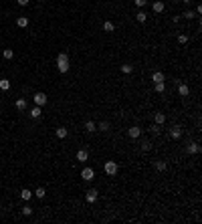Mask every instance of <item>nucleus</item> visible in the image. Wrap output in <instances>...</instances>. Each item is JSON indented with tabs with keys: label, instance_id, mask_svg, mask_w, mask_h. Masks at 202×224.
Masks as SVG:
<instances>
[{
	"label": "nucleus",
	"instance_id": "36",
	"mask_svg": "<svg viewBox=\"0 0 202 224\" xmlns=\"http://www.w3.org/2000/svg\"><path fill=\"white\" fill-rule=\"evenodd\" d=\"M174 2H182V0H174Z\"/></svg>",
	"mask_w": 202,
	"mask_h": 224
},
{
	"label": "nucleus",
	"instance_id": "17",
	"mask_svg": "<svg viewBox=\"0 0 202 224\" xmlns=\"http://www.w3.org/2000/svg\"><path fill=\"white\" fill-rule=\"evenodd\" d=\"M87 158H89L87 150H79V151H77V160H79V161H87Z\"/></svg>",
	"mask_w": 202,
	"mask_h": 224
},
{
	"label": "nucleus",
	"instance_id": "8",
	"mask_svg": "<svg viewBox=\"0 0 202 224\" xmlns=\"http://www.w3.org/2000/svg\"><path fill=\"white\" fill-rule=\"evenodd\" d=\"M152 8H154V12L156 14H160V12H164V10H166V4H164V2H154V4H152Z\"/></svg>",
	"mask_w": 202,
	"mask_h": 224
},
{
	"label": "nucleus",
	"instance_id": "2",
	"mask_svg": "<svg viewBox=\"0 0 202 224\" xmlns=\"http://www.w3.org/2000/svg\"><path fill=\"white\" fill-rule=\"evenodd\" d=\"M103 170H105V174H107V176H115V174H117V170H119V166H117L115 161H105Z\"/></svg>",
	"mask_w": 202,
	"mask_h": 224
},
{
	"label": "nucleus",
	"instance_id": "3",
	"mask_svg": "<svg viewBox=\"0 0 202 224\" xmlns=\"http://www.w3.org/2000/svg\"><path fill=\"white\" fill-rule=\"evenodd\" d=\"M81 178L85 182H91L93 178H95V172H93V168H83L81 170Z\"/></svg>",
	"mask_w": 202,
	"mask_h": 224
},
{
	"label": "nucleus",
	"instance_id": "35",
	"mask_svg": "<svg viewBox=\"0 0 202 224\" xmlns=\"http://www.w3.org/2000/svg\"><path fill=\"white\" fill-rule=\"evenodd\" d=\"M16 2H18L20 6H26V4H29V0H16Z\"/></svg>",
	"mask_w": 202,
	"mask_h": 224
},
{
	"label": "nucleus",
	"instance_id": "29",
	"mask_svg": "<svg viewBox=\"0 0 202 224\" xmlns=\"http://www.w3.org/2000/svg\"><path fill=\"white\" fill-rule=\"evenodd\" d=\"M142 150H144V151H150V150H152V141H148V139H146L144 143H142Z\"/></svg>",
	"mask_w": 202,
	"mask_h": 224
},
{
	"label": "nucleus",
	"instance_id": "16",
	"mask_svg": "<svg viewBox=\"0 0 202 224\" xmlns=\"http://www.w3.org/2000/svg\"><path fill=\"white\" fill-rule=\"evenodd\" d=\"M178 93H180V95H182V97H186L188 93H190V89H188V85L180 83V85H178Z\"/></svg>",
	"mask_w": 202,
	"mask_h": 224
},
{
	"label": "nucleus",
	"instance_id": "15",
	"mask_svg": "<svg viewBox=\"0 0 202 224\" xmlns=\"http://www.w3.org/2000/svg\"><path fill=\"white\" fill-rule=\"evenodd\" d=\"M154 123L164 125V123H166V115H164V113H156V115H154Z\"/></svg>",
	"mask_w": 202,
	"mask_h": 224
},
{
	"label": "nucleus",
	"instance_id": "18",
	"mask_svg": "<svg viewBox=\"0 0 202 224\" xmlns=\"http://www.w3.org/2000/svg\"><path fill=\"white\" fill-rule=\"evenodd\" d=\"M103 30H107V32H113V30H115V25H113L111 20H105V22H103Z\"/></svg>",
	"mask_w": 202,
	"mask_h": 224
},
{
	"label": "nucleus",
	"instance_id": "9",
	"mask_svg": "<svg viewBox=\"0 0 202 224\" xmlns=\"http://www.w3.org/2000/svg\"><path fill=\"white\" fill-rule=\"evenodd\" d=\"M186 151H188V154H198V151H200V146H198L196 141H192V143H188Z\"/></svg>",
	"mask_w": 202,
	"mask_h": 224
},
{
	"label": "nucleus",
	"instance_id": "26",
	"mask_svg": "<svg viewBox=\"0 0 202 224\" xmlns=\"http://www.w3.org/2000/svg\"><path fill=\"white\" fill-rule=\"evenodd\" d=\"M33 194L37 196V198H41V200H43V198H45V194H47V192H45V188H37V192H33Z\"/></svg>",
	"mask_w": 202,
	"mask_h": 224
},
{
	"label": "nucleus",
	"instance_id": "7",
	"mask_svg": "<svg viewBox=\"0 0 202 224\" xmlns=\"http://www.w3.org/2000/svg\"><path fill=\"white\" fill-rule=\"evenodd\" d=\"M97 198H99V192H97V190H89V192H87V196H85V200H87V202H91V204L95 202Z\"/></svg>",
	"mask_w": 202,
	"mask_h": 224
},
{
	"label": "nucleus",
	"instance_id": "31",
	"mask_svg": "<svg viewBox=\"0 0 202 224\" xmlns=\"http://www.w3.org/2000/svg\"><path fill=\"white\" fill-rule=\"evenodd\" d=\"M22 214H24V216H30V214H33V208H30V206L26 204V206L22 208Z\"/></svg>",
	"mask_w": 202,
	"mask_h": 224
},
{
	"label": "nucleus",
	"instance_id": "27",
	"mask_svg": "<svg viewBox=\"0 0 202 224\" xmlns=\"http://www.w3.org/2000/svg\"><path fill=\"white\" fill-rule=\"evenodd\" d=\"M2 55H4V59H12V57H14L12 49H4V51H2Z\"/></svg>",
	"mask_w": 202,
	"mask_h": 224
},
{
	"label": "nucleus",
	"instance_id": "11",
	"mask_svg": "<svg viewBox=\"0 0 202 224\" xmlns=\"http://www.w3.org/2000/svg\"><path fill=\"white\" fill-rule=\"evenodd\" d=\"M164 79H166V77H164L162 71H156V73L152 75V81H154V83H164Z\"/></svg>",
	"mask_w": 202,
	"mask_h": 224
},
{
	"label": "nucleus",
	"instance_id": "32",
	"mask_svg": "<svg viewBox=\"0 0 202 224\" xmlns=\"http://www.w3.org/2000/svg\"><path fill=\"white\" fill-rule=\"evenodd\" d=\"M160 127H162V125H158V123H154V125L150 127V131H152V133H154V135H156V133H160Z\"/></svg>",
	"mask_w": 202,
	"mask_h": 224
},
{
	"label": "nucleus",
	"instance_id": "21",
	"mask_svg": "<svg viewBox=\"0 0 202 224\" xmlns=\"http://www.w3.org/2000/svg\"><path fill=\"white\" fill-rule=\"evenodd\" d=\"M95 129H97V125H95L93 121H87V123H85V131H87V133H93Z\"/></svg>",
	"mask_w": 202,
	"mask_h": 224
},
{
	"label": "nucleus",
	"instance_id": "37",
	"mask_svg": "<svg viewBox=\"0 0 202 224\" xmlns=\"http://www.w3.org/2000/svg\"><path fill=\"white\" fill-rule=\"evenodd\" d=\"M41 2H45V0H41Z\"/></svg>",
	"mask_w": 202,
	"mask_h": 224
},
{
	"label": "nucleus",
	"instance_id": "20",
	"mask_svg": "<svg viewBox=\"0 0 202 224\" xmlns=\"http://www.w3.org/2000/svg\"><path fill=\"white\" fill-rule=\"evenodd\" d=\"M16 109H18V111H24V109H26V99H16Z\"/></svg>",
	"mask_w": 202,
	"mask_h": 224
},
{
	"label": "nucleus",
	"instance_id": "1",
	"mask_svg": "<svg viewBox=\"0 0 202 224\" xmlns=\"http://www.w3.org/2000/svg\"><path fill=\"white\" fill-rule=\"evenodd\" d=\"M57 69H59V73H67V71H69V55L67 53H59V57H57Z\"/></svg>",
	"mask_w": 202,
	"mask_h": 224
},
{
	"label": "nucleus",
	"instance_id": "10",
	"mask_svg": "<svg viewBox=\"0 0 202 224\" xmlns=\"http://www.w3.org/2000/svg\"><path fill=\"white\" fill-rule=\"evenodd\" d=\"M33 196H34V194H33V192L29 190V188H24V190H20V198H22L24 202H29V200L33 198Z\"/></svg>",
	"mask_w": 202,
	"mask_h": 224
},
{
	"label": "nucleus",
	"instance_id": "30",
	"mask_svg": "<svg viewBox=\"0 0 202 224\" xmlns=\"http://www.w3.org/2000/svg\"><path fill=\"white\" fill-rule=\"evenodd\" d=\"M184 18H188V20H190V18H194V16H196V12H192V10H186V12H184Z\"/></svg>",
	"mask_w": 202,
	"mask_h": 224
},
{
	"label": "nucleus",
	"instance_id": "25",
	"mask_svg": "<svg viewBox=\"0 0 202 224\" xmlns=\"http://www.w3.org/2000/svg\"><path fill=\"white\" fill-rule=\"evenodd\" d=\"M154 89H156V93H164L166 91V85L164 83H154Z\"/></svg>",
	"mask_w": 202,
	"mask_h": 224
},
{
	"label": "nucleus",
	"instance_id": "13",
	"mask_svg": "<svg viewBox=\"0 0 202 224\" xmlns=\"http://www.w3.org/2000/svg\"><path fill=\"white\" fill-rule=\"evenodd\" d=\"M55 135H57L59 139H65V137L69 135V131H67V127H59L57 131H55Z\"/></svg>",
	"mask_w": 202,
	"mask_h": 224
},
{
	"label": "nucleus",
	"instance_id": "33",
	"mask_svg": "<svg viewBox=\"0 0 202 224\" xmlns=\"http://www.w3.org/2000/svg\"><path fill=\"white\" fill-rule=\"evenodd\" d=\"M178 43L180 44H186L188 43V36H186V34H180V36H178Z\"/></svg>",
	"mask_w": 202,
	"mask_h": 224
},
{
	"label": "nucleus",
	"instance_id": "4",
	"mask_svg": "<svg viewBox=\"0 0 202 224\" xmlns=\"http://www.w3.org/2000/svg\"><path fill=\"white\" fill-rule=\"evenodd\" d=\"M33 101H34V105L43 107V105H47V95H45V93H34Z\"/></svg>",
	"mask_w": 202,
	"mask_h": 224
},
{
	"label": "nucleus",
	"instance_id": "22",
	"mask_svg": "<svg viewBox=\"0 0 202 224\" xmlns=\"http://www.w3.org/2000/svg\"><path fill=\"white\" fill-rule=\"evenodd\" d=\"M0 89H2V91H8L10 89V81L8 79H0Z\"/></svg>",
	"mask_w": 202,
	"mask_h": 224
},
{
	"label": "nucleus",
	"instance_id": "24",
	"mask_svg": "<svg viewBox=\"0 0 202 224\" xmlns=\"http://www.w3.org/2000/svg\"><path fill=\"white\" fill-rule=\"evenodd\" d=\"M121 73H123V75L134 73V67H131V65H121Z\"/></svg>",
	"mask_w": 202,
	"mask_h": 224
},
{
	"label": "nucleus",
	"instance_id": "19",
	"mask_svg": "<svg viewBox=\"0 0 202 224\" xmlns=\"http://www.w3.org/2000/svg\"><path fill=\"white\" fill-rule=\"evenodd\" d=\"M16 25H18L20 28H26V26H29V18H26V16H20V18L16 20Z\"/></svg>",
	"mask_w": 202,
	"mask_h": 224
},
{
	"label": "nucleus",
	"instance_id": "6",
	"mask_svg": "<svg viewBox=\"0 0 202 224\" xmlns=\"http://www.w3.org/2000/svg\"><path fill=\"white\" fill-rule=\"evenodd\" d=\"M170 137H172V139H180V137H182V127L174 125L172 129H170Z\"/></svg>",
	"mask_w": 202,
	"mask_h": 224
},
{
	"label": "nucleus",
	"instance_id": "28",
	"mask_svg": "<svg viewBox=\"0 0 202 224\" xmlns=\"http://www.w3.org/2000/svg\"><path fill=\"white\" fill-rule=\"evenodd\" d=\"M99 131H109V123H107V121H101L99 123Z\"/></svg>",
	"mask_w": 202,
	"mask_h": 224
},
{
	"label": "nucleus",
	"instance_id": "5",
	"mask_svg": "<svg viewBox=\"0 0 202 224\" xmlns=\"http://www.w3.org/2000/svg\"><path fill=\"white\" fill-rule=\"evenodd\" d=\"M127 135H130L131 139H138V137L142 135V127H138V125H131L130 129H127Z\"/></svg>",
	"mask_w": 202,
	"mask_h": 224
},
{
	"label": "nucleus",
	"instance_id": "12",
	"mask_svg": "<svg viewBox=\"0 0 202 224\" xmlns=\"http://www.w3.org/2000/svg\"><path fill=\"white\" fill-rule=\"evenodd\" d=\"M41 113H43V111H41V107H39V105H34V107L29 111V115L33 117V119H39V117H41Z\"/></svg>",
	"mask_w": 202,
	"mask_h": 224
},
{
	"label": "nucleus",
	"instance_id": "14",
	"mask_svg": "<svg viewBox=\"0 0 202 224\" xmlns=\"http://www.w3.org/2000/svg\"><path fill=\"white\" fill-rule=\"evenodd\" d=\"M154 168H156V172H166L168 164H166L164 160H160V161H156V164H154Z\"/></svg>",
	"mask_w": 202,
	"mask_h": 224
},
{
	"label": "nucleus",
	"instance_id": "23",
	"mask_svg": "<svg viewBox=\"0 0 202 224\" xmlns=\"http://www.w3.org/2000/svg\"><path fill=\"white\" fill-rule=\"evenodd\" d=\"M146 18H148V14H146L144 10H140V12L135 14V20H138V22H146Z\"/></svg>",
	"mask_w": 202,
	"mask_h": 224
},
{
	"label": "nucleus",
	"instance_id": "34",
	"mask_svg": "<svg viewBox=\"0 0 202 224\" xmlns=\"http://www.w3.org/2000/svg\"><path fill=\"white\" fill-rule=\"evenodd\" d=\"M135 2V6H140V8H144L146 4H148V0H134Z\"/></svg>",
	"mask_w": 202,
	"mask_h": 224
}]
</instances>
